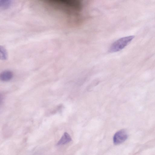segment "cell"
<instances>
[{"mask_svg":"<svg viewBox=\"0 0 155 155\" xmlns=\"http://www.w3.org/2000/svg\"><path fill=\"white\" fill-rule=\"evenodd\" d=\"M12 77L13 74L12 72L6 71L2 72L0 75V78L2 81H8L10 80Z\"/></svg>","mask_w":155,"mask_h":155,"instance_id":"5b68a950","label":"cell"},{"mask_svg":"<svg viewBox=\"0 0 155 155\" xmlns=\"http://www.w3.org/2000/svg\"><path fill=\"white\" fill-rule=\"evenodd\" d=\"M71 140V138L70 135L68 133L65 132L58 142L57 145H64L70 142Z\"/></svg>","mask_w":155,"mask_h":155,"instance_id":"277c9868","label":"cell"},{"mask_svg":"<svg viewBox=\"0 0 155 155\" xmlns=\"http://www.w3.org/2000/svg\"><path fill=\"white\" fill-rule=\"evenodd\" d=\"M42 4L49 9L58 14L64 15L70 21H78L83 8L81 1L76 0L42 1Z\"/></svg>","mask_w":155,"mask_h":155,"instance_id":"6da1fadb","label":"cell"},{"mask_svg":"<svg viewBox=\"0 0 155 155\" xmlns=\"http://www.w3.org/2000/svg\"><path fill=\"white\" fill-rule=\"evenodd\" d=\"M134 37V36L131 35L118 39L111 45L109 49V52L111 53H114L121 50L130 42Z\"/></svg>","mask_w":155,"mask_h":155,"instance_id":"7a4b0ae2","label":"cell"},{"mask_svg":"<svg viewBox=\"0 0 155 155\" xmlns=\"http://www.w3.org/2000/svg\"><path fill=\"white\" fill-rule=\"evenodd\" d=\"M128 135L126 131L121 130L115 133L113 137V142L115 145H118L124 142L127 138Z\"/></svg>","mask_w":155,"mask_h":155,"instance_id":"3957f363","label":"cell"}]
</instances>
